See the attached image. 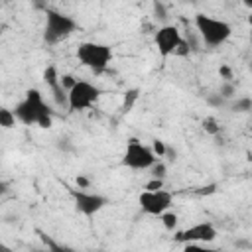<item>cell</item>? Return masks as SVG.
Instances as JSON below:
<instances>
[{
	"label": "cell",
	"mask_w": 252,
	"mask_h": 252,
	"mask_svg": "<svg viewBox=\"0 0 252 252\" xmlns=\"http://www.w3.org/2000/svg\"><path fill=\"white\" fill-rule=\"evenodd\" d=\"M71 197L75 201V209L85 217H94L108 205V199L98 193H89L85 189H71Z\"/></svg>",
	"instance_id": "8"
},
{
	"label": "cell",
	"mask_w": 252,
	"mask_h": 252,
	"mask_svg": "<svg viewBox=\"0 0 252 252\" xmlns=\"http://www.w3.org/2000/svg\"><path fill=\"white\" fill-rule=\"evenodd\" d=\"M59 83H61V87H63L65 91H69V89L77 83V79H75L71 73H65V75H59Z\"/></svg>",
	"instance_id": "24"
},
{
	"label": "cell",
	"mask_w": 252,
	"mask_h": 252,
	"mask_svg": "<svg viewBox=\"0 0 252 252\" xmlns=\"http://www.w3.org/2000/svg\"><path fill=\"white\" fill-rule=\"evenodd\" d=\"M185 2H197V0H185Z\"/></svg>",
	"instance_id": "33"
},
{
	"label": "cell",
	"mask_w": 252,
	"mask_h": 252,
	"mask_svg": "<svg viewBox=\"0 0 252 252\" xmlns=\"http://www.w3.org/2000/svg\"><path fill=\"white\" fill-rule=\"evenodd\" d=\"M219 94H220L224 100L234 98V94H236V87H234V83H232V81H222V83H220V89H219Z\"/></svg>",
	"instance_id": "19"
},
{
	"label": "cell",
	"mask_w": 252,
	"mask_h": 252,
	"mask_svg": "<svg viewBox=\"0 0 252 252\" xmlns=\"http://www.w3.org/2000/svg\"><path fill=\"white\" fill-rule=\"evenodd\" d=\"M230 108H232V112H248V110H252V98L240 96L230 104Z\"/></svg>",
	"instance_id": "18"
},
{
	"label": "cell",
	"mask_w": 252,
	"mask_h": 252,
	"mask_svg": "<svg viewBox=\"0 0 252 252\" xmlns=\"http://www.w3.org/2000/svg\"><path fill=\"white\" fill-rule=\"evenodd\" d=\"M77 185H79V189H89V185H91V181H89V177H85V175H77Z\"/></svg>",
	"instance_id": "29"
},
{
	"label": "cell",
	"mask_w": 252,
	"mask_h": 252,
	"mask_svg": "<svg viewBox=\"0 0 252 252\" xmlns=\"http://www.w3.org/2000/svg\"><path fill=\"white\" fill-rule=\"evenodd\" d=\"M159 219H161V224H163V228L165 230H175L177 228V222H179V219H177V215L175 213H169V211H163L161 215H159Z\"/></svg>",
	"instance_id": "16"
},
{
	"label": "cell",
	"mask_w": 252,
	"mask_h": 252,
	"mask_svg": "<svg viewBox=\"0 0 252 252\" xmlns=\"http://www.w3.org/2000/svg\"><path fill=\"white\" fill-rule=\"evenodd\" d=\"M4 187H6V185H4V183H0V195L4 193Z\"/></svg>",
	"instance_id": "32"
},
{
	"label": "cell",
	"mask_w": 252,
	"mask_h": 252,
	"mask_svg": "<svg viewBox=\"0 0 252 252\" xmlns=\"http://www.w3.org/2000/svg\"><path fill=\"white\" fill-rule=\"evenodd\" d=\"M77 59L81 65L91 69L94 75H100L106 71L110 59H112V49L106 43H96V41H83L77 47Z\"/></svg>",
	"instance_id": "1"
},
{
	"label": "cell",
	"mask_w": 252,
	"mask_h": 252,
	"mask_svg": "<svg viewBox=\"0 0 252 252\" xmlns=\"http://www.w3.org/2000/svg\"><path fill=\"white\" fill-rule=\"evenodd\" d=\"M195 28H197V33L203 39V43H207L209 47H217V45L224 43L232 33V28L228 22L211 18L207 14L195 16Z\"/></svg>",
	"instance_id": "2"
},
{
	"label": "cell",
	"mask_w": 252,
	"mask_h": 252,
	"mask_svg": "<svg viewBox=\"0 0 252 252\" xmlns=\"http://www.w3.org/2000/svg\"><path fill=\"white\" fill-rule=\"evenodd\" d=\"M49 91H51L53 102H55L59 108H65V106H67V91L61 87V83H57V85H55V87H51Z\"/></svg>",
	"instance_id": "13"
},
{
	"label": "cell",
	"mask_w": 252,
	"mask_h": 252,
	"mask_svg": "<svg viewBox=\"0 0 252 252\" xmlns=\"http://www.w3.org/2000/svg\"><path fill=\"white\" fill-rule=\"evenodd\" d=\"M173 238L177 242H213L217 238V228L211 222H199L185 230L175 232Z\"/></svg>",
	"instance_id": "10"
},
{
	"label": "cell",
	"mask_w": 252,
	"mask_h": 252,
	"mask_svg": "<svg viewBox=\"0 0 252 252\" xmlns=\"http://www.w3.org/2000/svg\"><path fill=\"white\" fill-rule=\"evenodd\" d=\"M138 96H140V89H128V91L124 93V98H122V112H124V114H128V112L134 108Z\"/></svg>",
	"instance_id": "12"
},
{
	"label": "cell",
	"mask_w": 252,
	"mask_h": 252,
	"mask_svg": "<svg viewBox=\"0 0 252 252\" xmlns=\"http://www.w3.org/2000/svg\"><path fill=\"white\" fill-rule=\"evenodd\" d=\"M100 96V89L89 81H79L67 91V108L71 112H81L91 108Z\"/></svg>",
	"instance_id": "4"
},
{
	"label": "cell",
	"mask_w": 252,
	"mask_h": 252,
	"mask_svg": "<svg viewBox=\"0 0 252 252\" xmlns=\"http://www.w3.org/2000/svg\"><path fill=\"white\" fill-rule=\"evenodd\" d=\"M51 124H53V110H51V108L47 106V102L43 100V102L39 104V110H37L35 126H39V128L47 130V128H51Z\"/></svg>",
	"instance_id": "11"
},
{
	"label": "cell",
	"mask_w": 252,
	"mask_h": 252,
	"mask_svg": "<svg viewBox=\"0 0 252 252\" xmlns=\"http://www.w3.org/2000/svg\"><path fill=\"white\" fill-rule=\"evenodd\" d=\"M41 102H43V94H41L37 89H28L24 100H20V102L16 104V108H14L16 120H20V122L26 124V126L35 124V120H37V110H39V104H41Z\"/></svg>",
	"instance_id": "7"
},
{
	"label": "cell",
	"mask_w": 252,
	"mask_h": 252,
	"mask_svg": "<svg viewBox=\"0 0 252 252\" xmlns=\"http://www.w3.org/2000/svg\"><path fill=\"white\" fill-rule=\"evenodd\" d=\"M242 2H244V6H246V8H250V6H252V0H242Z\"/></svg>",
	"instance_id": "31"
},
{
	"label": "cell",
	"mask_w": 252,
	"mask_h": 252,
	"mask_svg": "<svg viewBox=\"0 0 252 252\" xmlns=\"http://www.w3.org/2000/svg\"><path fill=\"white\" fill-rule=\"evenodd\" d=\"M158 158L154 156L152 148L144 146L138 138H130L128 144H126V150H124V156H122V163L130 169H136V171H142V169H150L154 165Z\"/></svg>",
	"instance_id": "5"
},
{
	"label": "cell",
	"mask_w": 252,
	"mask_h": 252,
	"mask_svg": "<svg viewBox=\"0 0 252 252\" xmlns=\"http://www.w3.org/2000/svg\"><path fill=\"white\" fill-rule=\"evenodd\" d=\"M193 193H195V195H199V197H207V195H213V193H217V183H209V185H203V187L195 189Z\"/></svg>",
	"instance_id": "23"
},
{
	"label": "cell",
	"mask_w": 252,
	"mask_h": 252,
	"mask_svg": "<svg viewBox=\"0 0 252 252\" xmlns=\"http://www.w3.org/2000/svg\"><path fill=\"white\" fill-rule=\"evenodd\" d=\"M219 75L222 81H232V69L228 65H220L219 67Z\"/></svg>",
	"instance_id": "28"
},
{
	"label": "cell",
	"mask_w": 252,
	"mask_h": 252,
	"mask_svg": "<svg viewBox=\"0 0 252 252\" xmlns=\"http://www.w3.org/2000/svg\"><path fill=\"white\" fill-rule=\"evenodd\" d=\"M154 39H156V47H158L159 55L161 57H169V55L175 53V49H177V45L181 41V32H179L177 26L165 24V26L158 28Z\"/></svg>",
	"instance_id": "9"
},
{
	"label": "cell",
	"mask_w": 252,
	"mask_h": 252,
	"mask_svg": "<svg viewBox=\"0 0 252 252\" xmlns=\"http://www.w3.org/2000/svg\"><path fill=\"white\" fill-rule=\"evenodd\" d=\"M43 83H45L49 89L59 83V73H57V67H55V65H47V67H45V71H43Z\"/></svg>",
	"instance_id": "15"
},
{
	"label": "cell",
	"mask_w": 252,
	"mask_h": 252,
	"mask_svg": "<svg viewBox=\"0 0 252 252\" xmlns=\"http://www.w3.org/2000/svg\"><path fill=\"white\" fill-rule=\"evenodd\" d=\"M189 51H191V49H189V43L181 37V41H179V45H177V49H175L173 55H181V57H185V55H189Z\"/></svg>",
	"instance_id": "27"
},
{
	"label": "cell",
	"mask_w": 252,
	"mask_h": 252,
	"mask_svg": "<svg viewBox=\"0 0 252 252\" xmlns=\"http://www.w3.org/2000/svg\"><path fill=\"white\" fill-rule=\"evenodd\" d=\"M154 16H156L158 20H161V22L167 18V8L163 6L161 0H154Z\"/></svg>",
	"instance_id": "21"
},
{
	"label": "cell",
	"mask_w": 252,
	"mask_h": 252,
	"mask_svg": "<svg viewBox=\"0 0 252 252\" xmlns=\"http://www.w3.org/2000/svg\"><path fill=\"white\" fill-rule=\"evenodd\" d=\"M77 30V22L53 8H45V30H43V39L47 43H57L59 39L71 35Z\"/></svg>",
	"instance_id": "3"
},
{
	"label": "cell",
	"mask_w": 252,
	"mask_h": 252,
	"mask_svg": "<svg viewBox=\"0 0 252 252\" xmlns=\"http://www.w3.org/2000/svg\"><path fill=\"white\" fill-rule=\"evenodd\" d=\"M161 187H163V179H159V177H152V179L146 183L144 189H148V191H158V189H161Z\"/></svg>",
	"instance_id": "26"
},
{
	"label": "cell",
	"mask_w": 252,
	"mask_h": 252,
	"mask_svg": "<svg viewBox=\"0 0 252 252\" xmlns=\"http://www.w3.org/2000/svg\"><path fill=\"white\" fill-rule=\"evenodd\" d=\"M150 169H152V177H159V179H163V177H165V173H167L165 163H161L159 159H156V161H154V165H152Z\"/></svg>",
	"instance_id": "20"
},
{
	"label": "cell",
	"mask_w": 252,
	"mask_h": 252,
	"mask_svg": "<svg viewBox=\"0 0 252 252\" xmlns=\"http://www.w3.org/2000/svg\"><path fill=\"white\" fill-rule=\"evenodd\" d=\"M201 126H203V130H205L207 134H211V136H217V134L220 132V124H219V120H217L215 116H207V118H203Z\"/></svg>",
	"instance_id": "17"
},
{
	"label": "cell",
	"mask_w": 252,
	"mask_h": 252,
	"mask_svg": "<svg viewBox=\"0 0 252 252\" xmlns=\"http://www.w3.org/2000/svg\"><path fill=\"white\" fill-rule=\"evenodd\" d=\"M171 201H173V195L169 191H165L163 187L158 189V191H148L144 189L138 197V203H140V209L146 213V215H152V217H159L163 211H167L171 207Z\"/></svg>",
	"instance_id": "6"
},
{
	"label": "cell",
	"mask_w": 252,
	"mask_h": 252,
	"mask_svg": "<svg viewBox=\"0 0 252 252\" xmlns=\"http://www.w3.org/2000/svg\"><path fill=\"white\" fill-rule=\"evenodd\" d=\"M224 102H226V100H224V98H222V96H220L219 93H213V94H209V96H207V104H209V106L220 108V106H222Z\"/></svg>",
	"instance_id": "25"
},
{
	"label": "cell",
	"mask_w": 252,
	"mask_h": 252,
	"mask_svg": "<svg viewBox=\"0 0 252 252\" xmlns=\"http://www.w3.org/2000/svg\"><path fill=\"white\" fill-rule=\"evenodd\" d=\"M41 240H43V242H45V244H47L51 250H61V246H59V244H55L51 238H47V236H41Z\"/></svg>",
	"instance_id": "30"
},
{
	"label": "cell",
	"mask_w": 252,
	"mask_h": 252,
	"mask_svg": "<svg viewBox=\"0 0 252 252\" xmlns=\"http://www.w3.org/2000/svg\"><path fill=\"white\" fill-rule=\"evenodd\" d=\"M165 150H167V146L163 144V140H154L152 142V152H154L156 158H163L165 156Z\"/></svg>",
	"instance_id": "22"
},
{
	"label": "cell",
	"mask_w": 252,
	"mask_h": 252,
	"mask_svg": "<svg viewBox=\"0 0 252 252\" xmlns=\"http://www.w3.org/2000/svg\"><path fill=\"white\" fill-rule=\"evenodd\" d=\"M16 126V116H14V110L6 108V106H0V128H14Z\"/></svg>",
	"instance_id": "14"
}]
</instances>
